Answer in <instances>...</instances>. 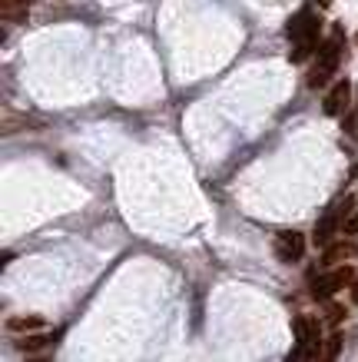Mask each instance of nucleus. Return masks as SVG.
Masks as SVG:
<instances>
[{"instance_id":"1","label":"nucleus","mask_w":358,"mask_h":362,"mask_svg":"<svg viewBox=\"0 0 358 362\" xmlns=\"http://www.w3.org/2000/svg\"><path fill=\"white\" fill-rule=\"evenodd\" d=\"M318 30H322V17H318V13H312L309 7H305V11H299L292 21H289L285 33H289V40H292V47H295V50H292L295 64H302L305 57L318 47Z\"/></svg>"},{"instance_id":"2","label":"nucleus","mask_w":358,"mask_h":362,"mask_svg":"<svg viewBox=\"0 0 358 362\" xmlns=\"http://www.w3.org/2000/svg\"><path fill=\"white\" fill-rule=\"evenodd\" d=\"M338 54H342V40H338V33H335L332 40H326V44L318 47V60H315V66L309 70V87L318 90V87H326L328 80H332L335 64H338Z\"/></svg>"},{"instance_id":"3","label":"nucleus","mask_w":358,"mask_h":362,"mask_svg":"<svg viewBox=\"0 0 358 362\" xmlns=\"http://www.w3.org/2000/svg\"><path fill=\"white\" fill-rule=\"evenodd\" d=\"M355 269H348V266H338V269H332V273L318 276L312 283V296L318 299V303H326V299H332L338 293V289H345V286L355 283Z\"/></svg>"},{"instance_id":"4","label":"nucleus","mask_w":358,"mask_h":362,"mask_svg":"<svg viewBox=\"0 0 358 362\" xmlns=\"http://www.w3.org/2000/svg\"><path fill=\"white\" fill-rule=\"evenodd\" d=\"M292 329H295V352L289 356V362H299L305 352H318V322L315 319L299 316L292 322Z\"/></svg>"},{"instance_id":"5","label":"nucleus","mask_w":358,"mask_h":362,"mask_svg":"<svg viewBox=\"0 0 358 362\" xmlns=\"http://www.w3.org/2000/svg\"><path fill=\"white\" fill-rule=\"evenodd\" d=\"M348 206H352V199H342L338 206H332L326 216L318 220V226H315V236H312L315 246H328V240H332V233L338 230V223H342V216H345Z\"/></svg>"},{"instance_id":"6","label":"nucleus","mask_w":358,"mask_h":362,"mask_svg":"<svg viewBox=\"0 0 358 362\" xmlns=\"http://www.w3.org/2000/svg\"><path fill=\"white\" fill-rule=\"evenodd\" d=\"M275 252H279V259L282 263H299L305 252V236L295 230H285L279 240H275Z\"/></svg>"},{"instance_id":"7","label":"nucleus","mask_w":358,"mask_h":362,"mask_svg":"<svg viewBox=\"0 0 358 362\" xmlns=\"http://www.w3.org/2000/svg\"><path fill=\"white\" fill-rule=\"evenodd\" d=\"M348 93H352V87H348V80H338L335 87H332V93L326 97V103H322V110L328 113V117H342L348 107Z\"/></svg>"},{"instance_id":"8","label":"nucleus","mask_w":358,"mask_h":362,"mask_svg":"<svg viewBox=\"0 0 358 362\" xmlns=\"http://www.w3.org/2000/svg\"><path fill=\"white\" fill-rule=\"evenodd\" d=\"M348 256H355V246H352V243H328L326 252H322V263L335 266V263H342V259H348Z\"/></svg>"},{"instance_id":"9","label":"nucleus","mask_w":358,"mask_h":362,"mask_svg":"<svg viewBox=\"0 0 358 362\" xmlns=\"http://www.w3.org/2000/svg\"><path fill=\"white\" fill-rule=\"evenodd\" d=\"M7 329H11V332H40V329H44V319H40V316L7 319Z\"/></svg>"},{"instance_id":"10","label":"nucleus","mask_w":358,"mask_h":362,"mask_svg":"<svg viewBox=\"0 0 358 362\" xmlns=\"http://www.w3.org/2000/svg\"><path fill=\"white\" fill-rule=\"evenodd\" d=\"M50 346V336H44V332H33V336H20L17 339V349L20 352H40Z\"/></svg>"},{"instance_id":"11","label":"nucleus","mask_w":358,"mask_h":362,"mask_svg":"<svg viewBox=\"0 0 358 362\" xmlns=\"http://www.w3.org/2000/svg\"><path fill=\"white\" fill-rule=\"evenodd\" d=\"M338 352H342V339H338V336H332V339H326L322 346H318V352H315V356H318V362H335Z\"/></svg>"},{"instance_id":"12","label":"nucleus","mask_w":358,"mask_h":362,"mask_svg":"<svg viewBox=\"0 0 358 362\" xmlns=\"http://www.w3.org/2000/svg\"><path fill=\"white\" fill-rule=\"evenodd\" d=\"M345 230H348V233H355V236H358V209L345 220Z\"/></svg>"},{"instance_id":"13","label":"nucleus","mask_w":358,"mask_h":362,"mask_svg":"<svg viewBox=\"0 0 358 362\" xmlns=\"http://www.w3.org/2000/svg\"><path fill=\"white\" fill-rule=\"evenodd\" d=\"M352 296H355V303H358V276H355V283H352Z\"/></svg>"},{"instance_id":"14","label":"nucleus","mask_w":358,"mask_h":362,"mask_svg":"<svg viewBox=\"0 0 358 362\" xmlns=\"http://www.w3.org/2000/svg\"><path fill=\"white\" fill-rule=\"evenodd\" d=\"M315 4H318V7H328V0H315Z\"/></svg>"}]
</instances>
